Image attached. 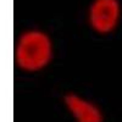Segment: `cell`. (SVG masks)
<instances>
[{"label": "cell", "mask_w": 122, "mask_h": 122, "mask_svg": "<svg viewBox=\"0 0 122 122\" xmlns=\"http://www.w3.org/2000/svg\"><path fill=\"white\" fill-rule=\"evenodd\" d=\"M53 57V43L39 29H29L17 40L15 59L17 66L26 72H37L49 65Z\"/></svg>", "instance_id": "obj_1"}, {"label": "cell", "mask_w": 122, "mask_h": 122, "mask_svg": "<svg viewBox=\"0 0 122 122\" xmlns=\"http://www.w3.org/2000/svg\"><path fill=\"white\" fill-rule=\"evenodd\" d=\"M65 105L77 122H104L103 111L98 105L75 93L65 97Z\"/></svg>", "instance_id": "obj_3"}, {"label": "cell", "mask_w": 122, "mask_h": 122, "mask_svg": "<svg viewBox=\"0 0 122 122\" xmlns=\"http://www.w3.org/2000/svg\"><path fill=\"white\" fill-rule=\"evenodd\" d=\"M122 16L120 0H94L89 6L88 21L98 34L112 33Z\"/></svg>", "instance_id": "obj_2"}]
</instances>
